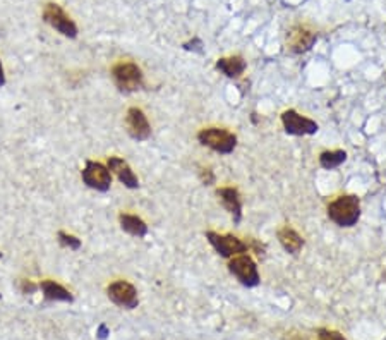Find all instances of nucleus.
I'll list each match as a JSON object with an SVG mask.
<instances>
[{
	"instance_id": "7",
	"label": "nucleus",
	"mask_w": 386,
	"mask_h": 340,
	"mask_svg": "<svg viewBox=\"0 0 386 340\" xmlns=\"http://www.w3.org/2000/svg\"><path fill=\"white\" fill-rule=\"evenodd\" d=\"M43 21L47 24H50L55 31L62 34L65 38H76L77 37V26L74 21L71 19V16L65 14V10L62 9L59 3L48 2L43 9Z\"/></svg>"
},
{
	"instance_id": "15",
	"label": "nucleus",
	"mask_w": 386,
	"mask_h": 340,
	"mask_svg": "<svg viewBox=\"0 0 386 340\" xmlns=\"http://www.w3.org/2000/svg\"><path fill=\"white\" fill-rule=\"evenodd\" d=\"M216 69H219L222 74H225L227 78L235 79L244 74V71L247 69V62H245L244 57H241V55H232V57L219 59Z\"/></svg>"
},
{
	"instance_id": "25",
	"label": "nucleus",
	"mask_w": 386,
	"mask_h": 340,
	"mask_svg": "<svg viewBox=\"0 0 386 340\" xmlns=\"http://www.w3.org/2000/svg\"><path fill=\"white\" fill-rule=\"evenodd\" d=\"M6 85V74H3V68H2V62H0V88Z\"/></svg>"
},
{
	"instance_id": "11",
	"label": "nucleus",
	"mask_w": 386,
	"mask_h": 340,
	"mask_svg": "<svg viewBox=\"0 0 386 340\" xmlns=\"http://www.w3.org/2000/svg\"><path fill=\"white\" fill-rule=\"evenodd\" d=\"M125 128H128L129 136L132 139H136V141H146L152 136V126H150L145 112L138 107H132L128 110Z\"/></svg>"
},
{
	"instance_id": "2",
	"label": "nucleus",
	"mask_w": 386,
	"mask_h": 340,
	"mask_svg": "<svg viewBox=\"0 0 386 340\" xmlns=\"http://www.w3.org/2000/svg\"><path fill=\"white\" fill-rule=\"evenodd\" d=\"M112 79L121 93H134L143 88V71L134 62H119L112 68Z\"/></svg>"
},
{
	"instance_id": "10",
	"label": "nucleus",
	"mask_w": 386,
	"mask_h": 340,
	"mask_svg": "<svg viewBox=\"0 0 386 340\" xmlns=\"http://www.w3.org/2000/svg\"><path fill=\"white\" fill-rule=\"evenodd\" d=\"M108 299L117 306L125 308V310H134L139 304L138 290L132 283L125 282V280H117V282L110 283L107 289Z\"/></svg>"
},
{
	"instance_id": "6",
	"label": "nucleus",
	"mask_w": 386,
	"mask_h": 340,
	"mask_svg": "<svg viewBox=\"0 0 386 340\" xmlns=\"http://www.w3.org/2000/svg\"><path fill=\"white\" fill-rule=\"evenodd\" d=\"M205 236L206 239H208V243L213 246V250L225 259H230L238 254H247L249 251L247 243L241 241L238 237L232 236V234H219L213 232V230H208Z\"/></svg>"
},
{
	"instance_id": "19",
	"label": "nucleus",
	"mask_w": 386,
	"mask_h": 340,
	"mask_svg": "<svg viewBox=\"0 0 386 340\" xmlns=\"http://www.w3.org/2000/svg\"><path fill=\"white\" fill-rule=\"evenodd\" d=\"M59 241H61L62 246L69 248V250L77 251L81 248V241L77 239L76 236H71V234L68 232H59Z\"/></svg>"
},
{
	"instance_id": "23",
	"label": "nucleus",
	"mask_w": 386,
	"mask_h": 340,
	"mask_svg": "<svg viewBox=\"0 0 386 340\" xmlns=\"http://www.w3.org/2000/svg\"><path fill=\"white\" fill-rule=\"evenodd\" d=\"M37 289L38 286H34V283L30 282V280H23V283H21V290H23L24 294H33Z\"/></svg>"
},
{
	"instance_id": "21",
	"label": "nucleus",
	"mask_w": 386,
	"mask_h": 340,
	"mask_svg": "<svg viewBox=\"0 0 386 340\" xmlns=\"http://www.w3.org/2000/svg\"><path fill=\"white\" fill-rule=\"evenodd\" d=\"M245 243H247L249 251H254L256 256H259V258H265V253H266L265 244H261L259 241H256V239H249V241H245Z\"/></svg>"
},
{
	"instance_id": "17",
	"label": "nucleus",
	"mask_w": 386,
	"mask_h": 340,
	"mask_svg": "<svg viewBox=\"0 0 386 340\" xmlns=\"http://www.w3.org/2000/svg\"><path fill=\"white\" fill-rule=\"evenodd\" d=\"M40 289L43 290V296L47 301H62V303H72L74 301L72 294L54 280H43L40 283Z\"/></svg>"
},
{
	"instance_id": "4",
	"label": "nucleus",
	"mask_w": 386,
	"mask_h": 340,
	"mask_svg": "<svg viewBox=\"0 0 386 340\" xmlns=\"http://www.w3.org/2000/svg\"><path fill=\"white\" fill-rule=\"evenodd\" d=\"M318 40V33L306 24H294L285 34L287 52L294 55H303L314 47Z\"/></svg>"
},
{
	"instance_id": "8",
	"label": "nucleus",
	"mask_w": 386,
	"mask_h": 340,
	"mask_svg": "<svg viewBox=\"0 0 386 340\" xmlns=\"http://www.w3.org/2000/svg\"><path fill=\"white\" fill-rule=\"evenodd\" d=\"M81 177H83L84 184L94 191L107 192L112 186V172L100 162H91V160L86 162V167L81 172Z\"/></svg>"
},
{
	"instance_id": "20",
	"label": "nucleus",
	"mask_w": 386,
	"mask_h": 340,
	"mask_svg": "<svg viewBox=\"0 0 386 340\" xmlns=\"http://www.w3.org/2000/svg\"><path fill=\"white\" fill-rule=\"evenodd\" d=\"M318 340H347V339L336 330H329V328H319Z\"/></svg>"
},
{
	"instance_id": "9",
	"label": "nucleus",
	"mask_w": 386,
	"mask_h": 340,
	"mask_svg": "<svg viewBox=\"0 0 386 340\" xmlns=\"http://www.w3.org/2000/svg\"><path fill=\"white\" fill-rule=\"evenodd\" d=\"M282 124L287 134L290 136H312L319 129V126L312 119L304 117V115L292 110V108L282 114Z\"/></svg>"
},
{
	"instance_id": "12",
	"label": "nucleus",
	"mask_w": 386,
	"mask_h": 340,
	"mask_svg": "<svg viewBox=\"0 0 386 340\" xmlns=\"http://www.w3.org/2000/svg\"><path fill=\"white\" fill-rule=\"evenodd\" d=\"M216 196H219L220 203L223 208L230 213V217L234 219V223H241L242 220V199L241 194L235 188H220L216 189Z\"/></svg>"
},
{
	"instance_id": "16",
	"label": "nucleus",
	"mask_w": 386,
	"mask_h": 340,
	"mask_svg": "<svg viewBox=\"0 0 386 340\" xmlns=\"http://www.w3.org/2000/svg\"><path fill=\"white\" fill-rule=\"evenodd\" d=\"M122 230H125L128 234L134 237H145L148 234V226L143 219H139L138 215H131V213H121L119 217Z\"/></svg>"
},
{
	"instance_id": "13",
	"label": "nucleus",
	"mask_w": 386,
	"mask_h": 340,
	"mask_svg": "<svg viewBox=\"0 0 386 340\" xmlns=\"http://www.w3.org/2000/svg\"><path fill=\"white\" fill-rule=\"evenodd\" d=\"M107 167L112 174L117 175V179L125 186V188H129V189L139 188L138 175L132 172L131 167H129V163L125 162L124 159H119V157H110V159H108Z\"/></svg>"
},
{
	"instance_id": "14",
	"label": "nucleus",
	"mask_w": 386,
	"mask_h": 340,
	"mask_svg": "<svg viewBox=\"0 0 386 340\" xmlns=\"http://www.w3.org/2000/svg\"><path fill=\"white\" fill-rule=\"evenodd\" d=\"M276 237H278V243L282 244L283 250L287 251L289 254H299L304 248V239L301 237V234L297 230H294L292 227L285 226L276 232Z\"/></svg>"
},
{
	"instance_id": "18",
	"label": "nucleus",
	"mask_w": 386,
	"mask_h": 340,
	"mask_svg": "<svg viewBox=\"0 0 386 340\" xmlns=\"http://www.w3.org/2000/svg\"><path fill=\"white\" fill-rule=\"evenodd\" d=\"M347 162V152L343 150H332V152H323L319 155V166L326 170L338 169L342 163Z\"/></svg>"
},
{
	"instance_id": "24",
	"label": "nucleus",
	"mask_w": 386,
	"mask_h": 340,
	"mask_svg": "<svg viewBox=\"0 0 386 340\" xmlns=\"http://www.w3.org/2000/svg\"><path fill=\"white\" fill-rule=\"evenodd\" d=\"M96 335H98V337H100V339H107V337H108V335H110V330H108V328H107V325H103V323H101V325H100V327H98V332H96Z\"/></svg>"
},
{
	"instance_id": "5",
	"label": "nucleus",
	"mask_w": 386,
	"mask_h": 340,
	"mask_svg": "<svg viewBox=\"0 0 386 340\" xmlns=\"http://www.w3.org/2000/svg\"><path fill=\"white\" fill-rule=\"evenodd\" d=\"M229 272L238 282L244 287H258L261 282V277H259L258 265L254 263V259L249 254H238L230 258L229 263Z\"/></svg>"
},
{
	"instance_id": "1",
	"label": "nucleus",
	"mask_w": 386,
	"mask_h": 340,
	"mask_svg": "<svg viewBox=\"0 0 386 340\" xmlns=\"http://www.w3.org/2000/svg\"><path fill=\"white\" fill-rule=\"evenodd\" d=\"M328 219L338 227H354L360 219V199L356 194H343L328 205Z\"/></svg>"
},
{
	"instance_id": "22",
	"label": "nucleus",
	"mask_w": 386,
	"mask_h": 340,
	"mask_svg": "<svg viewBox=\"0 0 386 340\" xmlns=\"http://www.w3.org/2000/svg\"><path fill=\"white\" fill-rule=\"evenodd\" d=\"M199 179H201V182L205 186H213L216 181L215 174H213L212 169H201V170H199Z\"/></svg>"
},
{
	"instance_id": "3",
	"label": "nucleus",
	"mask_w": 386,
	"mask_h": 340,
	"mask_svg": "<svg viewBox=\"0 0 386 340\" xmlns=\"http://www.w3.org/2000/svg\"><path fill=\"white\" fill-rule=\"evenodd\" d=\"M198 141L206 148L220 153V155H230L237 146V136L227 129L208 128L199 131Z\"/></svg>"
}]
</instances>
